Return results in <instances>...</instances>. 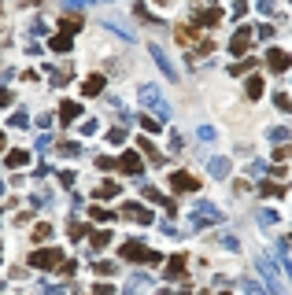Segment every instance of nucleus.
I'll return each mask as SVG.
<instances>
[{"mask_svg":"<svg viewBox=\"0 0 292 295\" xmlns=\"http://www.w3.org/2000/svg\"><path fill=\"white\" fill-rule=\"evenodd\" d=\"M137 96H141V103L148 107L152 115H156V122H166V118H171V103H166V96H163V89H159V85L144 82L141 89H137Z\"/></svg>","mask_w":292,"mask_h":295,"instance_id":"nucleus-1","label":"nucleus"},{"mask_svg":"<svg viewBox=\"0 0 292 295\" xmlns=\"http://www.w3.org/2000/svg\"><path fill=\"white\" fill-rule=\"evenodd\" d=\"M255 266H259V273L266 277L270 295H285V284H281V277H278V270H281V266H278V258H274V255H259Z\"/></svg>","mask_w":292,"mask_h":295,"instance_id":"nucleus-2","label":"nucleus"},{"mask_svg":"<svg viewBox=\"0 0 292 295\" xmlns=\"http://www.w3.org/2000/svg\"><path fill=\"white\" fill-rule=\"evenodd\" d=\"M218 222H222V210L214 207V203H207V199H204V203H196L192 218H189L192 229H207V225H218Z\"/></svg>","mask_w":292,"mask_h":295,"instance_id":"nucleus-3","label":"nucleus"},{"mask_svg":"<svg viewBox=\"0 0 292 295\" xmlns=\"http://www.w3.org/2000/svg\"><path fill=\"white\" fill-rule=\"evenodd\" d=\"M30 266H37V270H56V266H63V251H59V247L34 251V255H30Z\"/></svg>","mask_w":292,"mask_h":295,"instance_id":"nucleus-4","label":"nucleus"},{"mask_svg":"<svg viewBox=\"0 0 292 295\" xmlns=\"http://www.w3.org/2000/svg\"><path fill=\"white\" fill-rule=\"evenodd\" d=\"M118 255H122V258H130V262H159L156 251H148V247H144V244H137V240L122 244V247H118Z\"/></svg>","mask_w":292,"mask_h":295,"instance_id":"nucleus-5","label":"nucleus"},{"mask_svg":"<svg viewBox=\"0 0 292 295\" xmlns=\"http://www.w3.org/2000/svg\"><path fill=\"white\" fill-rule=\"evenodd\" d=\"M148 56L156 59V67L163 70V77H166V82H178V70H174V63L166 59V52L159 48V44H148Z\"/></svg>","mask_w":292,"mask_h":295,"instance_id":"nucleus-6","label":"nucleus"},{"mask_svg":"<svg viewBox=\"0 0 292 295\" xmlns=\"http://www.w3.org/2000/svg\"><path fill=\"white\" fill-rule=\"evenodd\" d=\"M171 189H174V192H196V189H200V177L178 170V174H171Z\"/></svg>","mask_w":292,"mask_h":295,"instance_id":"nucleus-7","label":"nucleus"},{"mask_svg":"<svg viewBox=\"0 0 292 295\" xmlns=\"http://www.w3.org/2000/svg\"><path fill=\"white\" fill-rule=\"evenodd\" d=\"M248 44H252V30L240 26L237 34H233V41H229V52H233V56H244V52H248Z\"/></svg>","mask_w":292,"mask_h":295,"instance_id":"nucleus-8","label":"nucleus"},{"mask_svg":"<svg viewBox=\"0 0 292 295\" xmlns=\"http://www.w3.org/2000/svg\"><path fill=\"white\" fill-rule=\"evenodd\" d=\"M122 214H126L130 222H137V225H152V210L141 207V203H126V210H122Z\"/></svg>","mask_w":292,"mask_h":295,"instance_id":"nucleus-9","label":"nucleus"},{"mask_svg":"<svg viewBox=\"0 0 292 295\" xmlns=\"http://www.w3.org/2000/svg\"><path fill=\"white\" fill-rule=\"evenodd\" d=\"M266 67H270V70H278V74H285V70H288V52L270 48V52H266Z\"/></svg>","mask_w":292,"mask_h":295,"instance_id":"nucleus-10","label":"nucleus"},{"mask_svg":"<svg viewBox=\"0 0 292 295\" xmlns=\"http://www.w3.org/2000/svg\"><path fill=\"white\" fill-rule=\"evenodd\" d=\"M148 288H152V277L148 273H133L130 284H126V295H144Z\"/></svg>","mask_w":292,"mask_h":295,"instance_id":"nucleus-11","label":"nucleus"},{"mask_svg":"<svg viewBox=\"0 0 292 295\" xmlns=\"http://www.w3.org/2000/svg\"><path fill=\"white\" fill-rule=\"evenodd\" d=\"M115 166L122 170V174H141V155H137V151H126Z\"/></svg>","mask_w":292,"mask_h":295,"instance_id":"nucleus-12","label":"nucleus"},{"mask_svg":"<svg viewBox=\"0 0 292 295\" xmlns=\"http://www.w3.org/2000/svg\"><path fill=\"white\" fill-rule=\"evenodd\" d=\"M229 170H233V163H229V159H207V174H211V177H226Z\"/></svg>","mask_w":292,"mask_h":295,"instance_id":"nucleus-13","label":"nucleus"},{"mask_svg":"<svg viewBox=\"0 0 292 295\" xmlns=\"http://www.w3.org/2000/svg\"><path fill=\"white\" fill-rule=\"evenodd\" d=\"M166 277H171V281H181V277H185V258L181 255H174L171 262H166Z\"/></svg>","mask_w":292,"mask_h":295,"instance_id":"nucleus-14","label":"nucleus"},{"mask_svg":"<svg viewBox=\"0 0 292 295\" xmlns=\"http://www.w3.org/2000/svg\"><path fill=\"white\" fill-rule=\"evenodd\" d=\"M85 96H100V92H104V77L100 74H93V77H85Z\"/></svg>","mask_w":292,"mask_h":295,"instance_id":"nucleus-15","label":"nucleus"},{"mask_svg":"<svg viewBox=\"0 0 292 295\" xmlns=\"http://www.w3.org/2000/svg\"><path fill=\"white\" fill-rule=\"evenodd\" d=\"M59 115H63V122H74V118L82 115V107L74 103V100H63V103H59Z\"/></svg>","mask_w":292,"mask_h":295,"instance_id":"nucleus-16","label":"nucleus"},{"mask_svg":"<svg viewBox=\"0 0 292 295\" xmlns=\"http://www.w3.org/2000/svg\"><path fill=\"white\" fill-rule=\"evenodd\" d=\"M4 163H8L11 170H19V166H26V163H30V155H26L22 148H15V151H8V159H4Z\"/></svg>","mask_w":292,"mask_h":295,"instance_id":"nucleus-17","label":"nucleus"},{"mask_svg":"<svg viewBox=\"0 0 292 295\" xmlns=\"http://www.w3.org/2000/svg\"><path fill=\"white\" fill-rule=\"evenodd\" d=\"M196 19L204 22V26H218V22H222V11H218V8H207V11H200Z\"/></svg>","mask_w":292,"mask_h":295,"instance_id":"nucleus-18","label":"nucleus"},{"mask_svg":"<svg viewBox=\"0 0 292 295\" xmlns=\"http://www.w3.org/2000/svg\"><path fill=\"white\" fill-rule=\"evenodd\" d=\"M48 77H52V85H67L70 82V67H48Z\"/></svg>","mask_w":292,"mask_h":295,"instance_id":"nucleus-19","label":"nucleus"},{"mask_svg":"<svg viewBox=\"0 0 292 295\" xmlns=\"http://www.w3.org/2000/svg\"><path fill=\"white\" fill-rule=\"evenodd\" d=\"M89 218H93V222H115V210H107V207H89Z\"/></svg>","mask_w":292,"mask_h":295,"instance_id":"nucleus-20","label":"nucleus"},{"mask_svg":"<svg viewBox=\"0 0 292 295\" xmlns=\"http://www.w3.org/2000/svg\"><path fill=\"white\" fill-rule=\"evenodd\" d=\"M89 236H93V251H100V247H107V244H111V232H107V229L89 232Z\"/></svg>","mask_w":292,"mask_h":295,"instance_id":"nucleus-21","label":"nucleus"},{"mask_svg":"<svg viewBox=\"0 0 292 295\" xmlns=\"http://www.w3.org/2000/svg\"><path fill=\"white\" fill-rule=\"evenodd\" d=\"M266 137L278 144H288V126H274V129H266Z\"/></svg>","mask_w":292,"mask_h":295,"instance_id":"nucleus-22","label":"nucleus"},{"mask_svg":"<svg viewBox=\"0 0 292 295\" xmlns=\"http://www.w3.org/2000/svg\"><path fill=\"white\" fill-rule=\"evenodd\" d=\"M263 89H266V85H263V77H248V96H252V100L263 96Z\"/></svg>","mask_w":292,"mask_h":295,"instance_id":"nucleus-23","label":"nucleus"},{"mask_svg":"<svg viewBox=\"0 0 292 295\" xmlns=\"http://www.w3.org/2000/svg\"><path fill=\"white\" fill-rule=\"evenodd\" d=\"M78 30H82V19H78V15H67V19H63V34L70 37V34H78Z\"/></svg>","mask_w":292,"mask_h":295,"instance_id":"nucleus-24","label":"nucleus"},{"mask_svg":"<svg viewBox=\"0 0 292 295\" xmlns=\"http://www.w3.org/2000/svg\"><path fill=\"white\" fill-rule=\"evenodd\" d=\"M85 236H89V229H82V222L74 218V222H70V240H74V244H82Z\"/></svg>","mask_w":292,"mask_h":295,"instance_id":"nucleus-25","label":"nucleus"},{"mask_svg":"<svg viewBox=\"0 0 292 295\" xmlns=\"http://www.w3.org/2000/svg\"><path fill=\"white\" fill-rule=\"evenodd\" d=\"M70 44H74V41H70L67 34H59V37H52V52H70Z\"/></svg>","mask_w":292,"mask_h":295,"instance_id":"nucleus-26","label":"nucleus"},{"mask_svg":"<svg viewBox=\"0 0 292 295\" xmlns=\"http://www.w3.org/2000/svg\"><path fill=\"white\" fill-rule=\"evenodd\" d=\"M59 155H67V159H78V155H82V144H74V141L59 144Z\"/></svg>","mask_w":292,"mask_h":295,"instance_id":"nucleus-27","label":"nucleus"},{"mask_svg":"<svg viewBox=\"0 0 292 295\" xmlns=\"http://www.w3.org/2000/svg\"><path fill=\"white\" fill-rule=\"evenodd\" d=\"M96 196H100V199H111V196H118V184H115V181H104L100 189H96Z\"/></svg>","mask_w":292,"mask_h":295,"instance_id":"nucleus-28","label":"nucleus"},{"mask_svg":"<svg viewBox=\"0 0 292 295\" xmlns=\"http://www.w3.org/2000/svg\"><path fill=\"white\" fill-rule=\"evenodd\" d=\"M48 236H52V225H44V222H41V225L34 229V236H30V240H34V244H44Z\"/></svg>","mask_w":292,"mask_h":295,"instance_id":"nucleus-29","label":"nucleus"},{"mask_svg":"<svg viewBox=\"0 0 292 295\" xmlns=\"http://www.w3.org/2000/svg\"><path fill=\"white\" fill-rule=\"evenodd\" d=\"M240 288H244V295H266V288L259 281H240Z\"/></svg>","mask_w":292,"mask_h":295,"instance_id":"nucleus-30","label":"nucleus"},{"mask_svg":"<svg viewBox=\"0 0 292 295\" xmlns=\"http://www.w3.org/2000/svg\"><path fill=\"white\" fill-rule=\"evenodd\" d=\"M218 244L226 247V251H237V247H240V244H237V236H233V232H218Z\"/></svg>","mask_w":292,"mask_h":295,"instance_id":"nucleus-31","label":"nucleus"},{"mask_svg":"<svg viewBox=\"0 0 292 295\" xmlns=\"http://www.w3.org/2000/svg\"><path fill=\"white\" fill-rule=\"evenodd\" d=\"M11 126H19V129H26V126H30V115H26V107H19V111L11 115Z\"/></svg>","mask_w":292,"mask_h":295,"instance_id":"nucleus-32","label":"nucleus"},{"mask_svg":"<svg viewBox=\"0 0 292 295\" xmlns=\"http://www.w3.org/2000/svg\"><path fill=\"white\" fill-rule=\"evenodd\" d=\"M141 148L148 151V159H152V163H163V155L156 151V144H152V141H148V137H141Z\"/></svg>","mask_w":292,"mask_h":295,"instance_id":"nucleus-33","label":"nucleus"},{"mask_svg":"<svg viewBox=\"0 0 292 295\" xmlns=\"http://www.w3.org/2000/svg\"><path fill=\"white\" fill-rule=\"evenodd\" d=\"M107 141H111V144H122V141H126V126H115V129H107Z\"/></svg>","mask_w":292,"mask_h":295,"instance_id":"nucleus-34","label":"nucleus"},{"mask_svg":"<svg viewBox=\"0 0 292 295\" xmlns=\"http://www.w3.org/2000/svg\"><path fill=\"white\" fill-rule=\"evenodd\" d=\"M255 67V59H240V63H233V67H229V74H248Z\"/></svg>","mask_w":292,"mask_h":295,"instance_id":"nucleus-35","label":"nucleus"},{"mask_svg":"<svg viewBox=\"0 0 292 295\" xmlns=\"http://www.w3.org/2000/svg\"><path fill=\"white\" fill-rule=\"evenodd\" d=\"M263 196H285V184H259Z\"/></svg>","mask_w":292,"mask_h":295,"instance_id":"nucleus-36","label":"nucleus"},{"mask_svg":"<svg viewBox=\"0 0 292 295\" xmlns=\"http://www.w3.org/2000/svg\"><path fill=\"white\" fill-rule=\"evenodd\" d=\"M44 34H48V26H44L41 19H34V22H30V37H44Z\"/></svg>","mask_w":292,"mask_h":295,"instance_id":"nucleus-37","label":"nucleus"},{"mask_svg":"<svg viewBox=\"0 0 292 295\" xmlns=\"http://www.w3.org/2000/svg\"><path fill=\"white\" fill-rule=\"evenodd\" d=\"M141 196H144V199H152V203H163V196L152 189V184H141Z\"/></svg>","mask_w":292,"mask_h":295,"instance_id":"nucleus-38","label":"nucleus"},{"mask_svg":"<svg viewBox=\"0 0 292 295\" xmlns=\"http://www.w3.org/2000/svg\"><path fill=\"white\" fill-rule=\"evenodd\" d=\"M196 137H200V144H211V141H214V129H211V126H200Z\"/></svg>","mask_w":292,"mask_h":295,"instance_id":"nucleus-39","label":"nucleus"},{"mask_svg":"<svg viewBox=\"0 0 292 295\" xmlns=\"http://www.w3.org/2000/svg\"><path fill=\"white\" fill-rule=\"evenodd\" d=\"M248 174H252L255 181H263V174H266V163H252V166H248Z\"/></svg>","mask_w":292,"mask_h":295,"instance_id":"nucleus-40","label":"nucleus"},{"mask_svg":"<svg viewBox=\"0 0 292 295\" xmlns=\"http://www.w3.org/2000/svg\"><path fill=\"white\" fill-rule=\"evenodd\" d=\"M74 177H78L74 170H63V174H59V184H63V189H74Z\"/></svg>","mask_w":292,"mask_h":295,"instance_id":"nucleus-41","label":"nucleus"},{"mask_svg":"<svg viewBox=\"0 0 292 295\" xmlns=\"http://www.w3.org/2000/svg\"><path fill=\"white\" fill-rule=\"evenodd\" d=\"M115 270H118L115 262H96V273H100V277H111Z\"/></svg>","mask_w":292,"mask_h":295,"instance_id":"nucleus-42","label":"nucleus"},{"mask_svg":"<svg viewBox=\"0 0 292 295\" xmlns=\"http://www.w3.org/2000/svg\"><path fill=\"white\" fill-rule=\"evenodd\" d=\"M274 222H278V214H274V210H259V225H274Z\"/></svg>","mask_w":292,"mask_h":295,"instance_id":"nucleus-43","label":"nucleus"},{"mask_svg":"<svg viewBox=\"0 0 292 295\" xmlns=\"http://www.w3.org/2000/svg\"><path fill=\"white\" fill-rule=\"evenodd\" d=\"M255 8L263 11V15H274V8H278V4H274V0H255Z\"/></svg>","mask_w":292,"mask_h":295,"instance_id":"nucleus-44","label":"nucleus"},{"mask_svg":"<svg viewBox=\"0 0 292 295\" xmlns=\"http://www.w3.org/2000/svg\"><path fill=\"white\" fill-rule=\"evenodd\" d=\"M288 155H292V148H288V144H281V148H274V159H278V163H285Z\"/></svg>","mask_w":292,"mask_h":295,"instance_id":"nucleus-45","label":"nucleus"},{"mask_svg":"<svg viewBox=\"0 0 292 295\" xmlns=\"http://www.w3.org/2000/svg\"><path fill=\"white\" fill-rule=\"evenodd\" d=\"M255 37H259V41H270V37H274V26H259Z\"/></svg>","mask_w":292,"mask_h":295,"instance_id":"nucleus-46","label":"nucleus"},{"mask_svg":"<svg viewBox=\"0 0 292 295\" xmlns=\"http://www.w3.org/2000/svg\"><path fill=\"white\" fill-rule=\"evenodd\" d=\"M274 103H278V111H288V96L285 92H274Z\"/></svg>","mask_w":292,"mask_h":295,"instance_id":"nucleus-47","label":"nucleus"},{"mask_svg":"<svg viewBox=\"0 0 292 295\" xmlns=\"http://www.w3.org/2000/svg\"><path fill=\"white\" fill-rule=\"evenodd\" d=\"M141 126H144V133H156V129H159V122H156V118H148V115H144V118H141Z\"/></svg>","mask_w":292,"mask_h":295,"instance_id":"nucleus-48","label":"nucleus"},{"mask_svg":"<svg viewBox=\"0 0 292 295\" xmlns=\"http://www.w3.org/2000/svg\"><path fill=\"white\" fill-rule=\"evenodd\" d=\"M93 295H115V288H111V284H96Z\"/></svg>","mask_w":292,"mask_h":295,"instance_id":"nucleus-49","label":"nucleus"},{"mask_svg":"<svg viewBox=\"0 0 292 295\" xmlns=\"http://www.w3.org/2000/svg\"><path fill=\"white\" fill-rule=\"evenodd\" d=\"M52 148V137H37V151H48Z\"/></svg>","mask_w":292,"mask_h":295,"instance_id":"nucleus-50","label":"nucleus"},{"mask_svg":"<svg viewBox=\"0 0 292 295\" xmlns=\"http://www.w3.org/2000/svg\"><path fill=\"white\" fill-rule=\"evenodd\" d=\"M159 229L166 232V236H178V229H174V222H159Z\"/></svg>","mask_w":292,"mask_h":295,"instance_id":"nucleus-51","label":"nucleus"},{"mask_svg":"<svg viewBox=\"0 0 292 295\" xmlns=\"http://www.w3.org/2000/svg\"><path fill=\"white\" fill-rule=\"evenodd\" d=\"M96 166H100V170H111V166H115V159H107V155H100V159H96Z\"/></svg>","mask_w":292,"mask_h":295,"instance_id":"nucleus-52","label":"nucleus"},{"mask_svg":"<svg viewBox=\"0 0 292 295\" xmlns=\"http://www.w3.org/2000/svg\"><path fill=\"white\" fill-rule=\"evenodd\" d=\"M11 100H15V96H11V92H8V89H0V107H8Z\"/></svg>","mask_w":292,"mask_h":295,"instance_id":"nucleus-53","label":"nucleus"},{"mask_svg":"<svg viewBox=\"0 0 292 295\" xmlns=\"http://www.w3.org/2000/svg\"><path fill=\"white\" fill-rule=\"evenodd\" d=\"M44 295H63V291H59V288H48V291H44Z\"/></svg>","mask_w":292,"mask_h":295,"instance_id":"nucleus-54","label":"nucleus"},{"mask_svg":"<svg viewBox=\"0 0 292 295\" xmlns=\"http://www.w3.org/2000/svg\"><path fill=\"white\" fill-rule=\"evenodd\" d=\"M19 4H22V8H26V4H41V0H19Z\"/></svg>","mask_w":292,"mask_h":295,"instance_id":"nucleus-55","label":"nucleus"},{"mask_svg":"<svg viewBox=\"0 0 292 295\" xmlns=\"http://www.w3.org/2000/svg\"><path fill=\"white\" fill-rule=\"evenodd\" d=\"M0 151H4V133H0Z\"/></svg>","mask_w":292,"mask_h":295,"instance_id":"nucleus-56","label":"nucleus"},{"mask_svg":"<svg viewBox=\"0 0 292 295\" xmlns=\"http://www.w3.org/2000/svg\"><path fill=\"white\" fill-rule=\"evenodd\" d=\"M159 4H174V0H159Z\"/></svg>","mask_w":292,"mask_h":295,"instance_id":"nucleus-57","label":"nucleus"},{"mask_svg":"<svg viewBox=\"0 0 292 295\" xmlns=\"http://www.w3.org/2000/svg\"><path fill=\"white\" fill-rule=\"evenodd\" d=\"M159 295H174V291H159Z\"/></svg>","mask_w":292,"mask_h":295,"instance_id":"nucleus-58","label":"nucleus"},{"mask_svg":"<svg viewBox=\"0 0 292 295\" xmlns=\"http://www.w3.org/2000/svg\"><path fill=\"white\" fill-rule=\"evenodd\" d=\"M211 295H226V291H211Z\"/></svg>","mask_w":292,"mask_h":295,"instance_id":"nucleus-59","label":"nucleus"},{"mask_svg":"<svg viewBox=\"0 0 292 295\" xmlns=\"http://www.w3.org/2000/svg\"><path fill=\"white\" fill-rule=\"evenodd\" d=\"M0 196H4V184H0Z\"/></svg>","mask_w":292,"mask_h":295,"instance_id":"nucleus-60","label":"nucleus"},{"mask_svg":"<svg viewBox=\"0 0 292 295\" xmlns=\"http://www.w3.org/2000/svg\"><path fill=\"white\" fill-rule=\"evenodd\" d=\"M0 291H4V284H0Z\"/></svg>","mask_w":292,"mask_h":295,"instance_id":"nucleus-61","label":"nucleus"},{"mask_svg":"<svg viewBox=\"0 0 292 295\" xmlns=\"http://www.w3.org/2000/svg\"><path fill=\"white\" fill-rule=\"evenodd\" d=\"M181 295H185V291H181Z\"/></svg>","mask_w":292,"mask_h":295,"instance_id":"nucleus-62","label":"nucleus"}]
</instances>
